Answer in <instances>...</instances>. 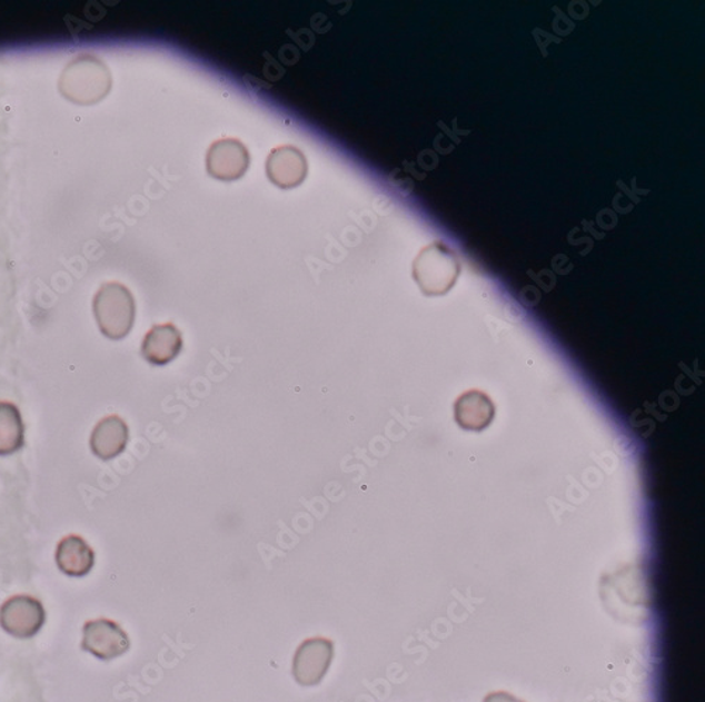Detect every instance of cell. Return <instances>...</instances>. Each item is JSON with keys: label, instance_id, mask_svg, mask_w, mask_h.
<instances>
[{"label": "cell", "instance_id": "obj_3", "mask_svg": "<svg viewBox=\"0 0 705 702\" xmlns=\"http://www.w3.org/2000/svg\"><path fill=\"white\" fill-rule=\"evenodd\" d=\"M457 261L447 247L435 243L426 247L414 264L415 281L426 295L447 291L457 277Z\"/></svg>", "mask_w": 705, "mask_h": 702}, {"label": "cell", "instance_id": "obj_11", "mask_svg": "<svg viewBox=\"0 0 705 702\" xmlns=\"http://www.w3.org/2000/svg\"><path fill=\"white\" fill-rule=\"evenodd\" d=\"M56 562L68 577H86L93 568L95 552L81 536L70 535L58 543Z\"/></svg>", "mask_w": 705, "mask_h": 702}, {"label": "cell", "instance_id": "obj_10", "mask_svg": "<svg viewBox=\"0 0 705 702\" xmlns=\"http://www.w3.org/2000/svg\"><path fill=\"white\" fill-rule=\"evenodd\" d=\"M129 427L118 415H110L98 422L91 435V451L102 461H112L126 451Z\"/></svg>", "mask_w": 705, "mask_h": 702}, {"label": "cell", "instance_id": "obj_12", "mask_svg": "<svg viewBox=\"0 0 705 702\" xmlns=\"http://www.w3.org/2000/svg\"><path fill=\"white\" fill-rule=\"evenodd\" d=\"M24 446V424L18 406L0 403V456H12Z\"/></svg>", "mask_w": 705, "mask_h": 702}, {"label": "cell", "instance_id": "obj_6", "mask_svg": "<svg viewBox=\"0 0 705 702\" xmlns=\"http://www.w3.org/2000/svg\"><path fill=\"white\" fill-rule=\"evenodd\" d=\"M334 642L312 637L301 643L294 656L292 674L301 685H317L324 680L334 660Z\"/></svg>", "mask_w": 705, "mask_h": 702}, {"label": "cell", "instance_id": "obj_9", "mask_svg": "<svg viewBox=\"0 0 705 702\" xmlns=\"http://www.w3.org/2000/svg\"><path fill=\"white\" fill-rule=\"evenodd\" d=\"M182 348V334L176 325H156L141 343V356L151 366L162 367L176 360Z\"/></svg>", "mask_w": 705, "mask_h": 702}, {"label": "cell", "instance_id": "obj_4", "mask_svg": "<svg viewBox=\"0 0 705 702\" xmlns=\"http://www.w3.org/2000/svg\"><path fill=\"white\" fill-rule=\"evenodd\" d=\"M46 620L44 606L34 596L14 595L0 606V626L14 637L36 636L43 630Z\"/></svg>", "mask_w": 705, "mask_h": 702}, {"label": "cell", "instance_id": "obj_1", "mask_svg": "<svg viewBox=\"0 0 705 702\" xmlns=\"http://www.w3.org/2000/svg\"><path fill=\"white\" fill-rule=\"evenodd\" d=\"M93 315L108 339H125L133 329L136 319L133 294L123 284H103L93 298Z\"/></svg>", "mask_w": 705, "mask_h": 702}, {"label": "cell", "instance_id": "obj_8", "mask_svg": "<svg viewBox=\"0 0 705 702\" xmlns=\"http://www.w3.org/2000/svg\"><path fill=\"white\" fill-rule=\"evenodd\" d=\"M267 176L282 189L296 188L308 176L307 158L294 146L277 147L267 158Z\"/></svg>", "mask_w": 705, "mask_h": 702}, {"label": "cell", "instance_id": "obj_2", "mask_svg": "<svg viewBox=\"0 0 705 702\" xmlns=\"http://www.w3.org/2000/svg\"><path fill=\"white\" fill-rule=\"evenodd\" d=\"M112 77L107 66L92 56L76 58L62 72L60 89L72 102L92 105L107 97Z\"/></svg>", "mask_w": 705, "mask_h": 702}, {"label": "cell", "instance_id": "obj_7", "mask_svg": "<svg viewBox=\"0 0 705 702\" xmlns=\"http://www.w3.org/2000/svg\"><path fill=\"white\" fill-rule=\"evenodd\" d=\"M250 155L244 142L236 139L215 141L208 151L207 168L210 177L220 181H235L249 170Z\"/></svg>", "mask_w": 705, "mask_h": 702}, {"label": "cell", "instance_id": "obj_5", "mask_svg": "<svg viewBox=\"0 0 705 702\" xmlns=\"http://www.w3.org/2000/svg\"><path fill=\"white\" fill-rule=\"evenodd\" d=\"M81 646L99 660H113L129 651L130 639L118 622L99 617L83 625Z\"/></svg>", "mask_w": 705, "mask_h": 702}]
</instances>
